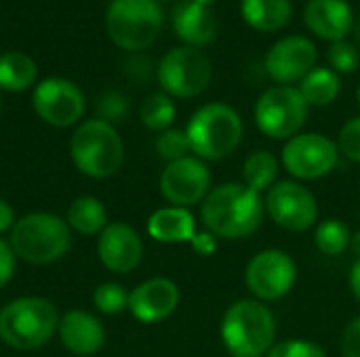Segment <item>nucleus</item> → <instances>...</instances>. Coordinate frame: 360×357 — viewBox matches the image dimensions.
Segmentation results:
<instances>
[{"label":"nucleus","instance_id":"nucleus-33","mask_svg":"<svg viewBox=\"0 0 360 357\" xmlns=\"http://www.w3.org/2000/svg\"><path fill=\"white\" fill-rule=\"evenodd\" d=\"M338 147L340 154H344L348 160L360 162V116L350 118L338 135Z\"/></svg>","mask_w":360,"mask_h":357},{"label":"nucleus","instance_id":"nucleus-3","mask_svg":"<svg viewBox=\"0 0 360 357\" xmlns=\"http://www.w3.org/2000/svg\"><path fill=\"white\" fill-rule=\"evenodd\" d=\"M190 149L200 160H224L243 141V120L232 105L207 103L194 112L186 126Z\"/></svg>","mask_w":360,"mask_h":357},{"label":"nucleus","instance_id":"nucleus-7","mask_svg":"<svg viewBox=\"0 0 360 357\" xmlns=\"http://www.w3.org/2000/svg\"><path fill=\"white\" fill-rule=\"evenodd\" d=\"M108 34L112 42L129 53L154 44L162 27V8L156 0H114L108 8Z\"/></svg>","mask_w":360,"mask_h":357},{"label":"nucleus","instance_id":"nucleus-12","mask_svg":"<svg viewBox=\"0 0 360 357\" xmlns=\"http://www.w3.org/2000/svg\"><path fill=\"white\" fill-rule=\"evenodd\" d=\"M264 208L270 219L287 231H306L319 219V202L300 181L274 183L266 194Z\"/></svg>","mask_w":360,"mask_h":357},{"label":"nucleus","instance_id":"nucleus-36","mask_svg":"<svg viewBox=\"0 0 360 357\" xmlns=\"http://www.w3.org/2000/svg\"><path fill=\"white\" fill-rule=\"evenodd\" d=\"M190 244L200 257H211L217 250V242H215V236L211 231H196V236L192 238Z\"/></svg>","mask_w":360,"mask_h":357},{"label":"nucleus","instance_id":"nucleus-20","mask_svg":"<svg viewBox=\"0 0 360 357\" xmlns=\"http://www.w3.org/2000/svg\"><path fill=\"white\" fill-rule=\"evenodd\" d=\"M59 337L76 356H93L103 345L105 332L99 320L86 311H70L59 320Z\"/></svg>","mask_w":360,"mask_h":357},{"label":"nucleus","instance_id":"nucleus-16","mask_svg":"<svg viewBox=\"0 0 360 357\" xmlns=\"http://www.w3.org/2000/svg\"><path fill=\"white\" fill-rule=\"evenodd\" d=\"M97 252L101 263L114 274L133 271L143 257V244L137 231L127 223H110L101 229Z\"/></svg>","mask_w":360,"mask_h":357},{"label":"nucleus","instance_id":"nucleus-31","mask_svg":"<svg viewBox=\"0 0 360 357\" xmlns=\"http://www.w3.org/2000/svg\"><path fill=\"white\" fill-rule=\"evenodd\" d=\"M93 303H95V307L101 314L112 316V314H120L124 307H129V295H127V290L120 284L108 282V284H101L95 290Z\"/></svg>","mask_w":360,"mask_h":357},{"label":"nucleus","instance_id":"nucleus-23","mask_svg":"<svg viewBox=\"0 0 360 357\" xmlns=\"http://www.w3.org/2000/svg\"><path fill=\"white\" fill-rule=\"evenodd\" d=\"M342 90V80L340 74H335L331 67H314L302 82H300V93L306 99L308 105L314 107H325L331 105Z\"/></svg>","mask_w":360,"mask_h":357},{"label":"nucleus","instance_id":"nucleus-1","mask_svg":"<svg viewBox=\"0 0 360 357\" xmlns=\"http://www.w3.org/2000/svg\"><path fill=\"white\" fill-rule=\"evenodd\" d=\"M264 200L245 183H221L202 200L200 217L215 238L240 240L255 234L264 219Z\"/></svg>","mask_w":360,"mask_h":357},{"label":"nucleus","instance_id":"nucleus-35","mask_svg":"<svg viewBox=\"0 0 360 357\" xmlns=\"http://www.w3.org/2000/svg\"><path fill=\"white\" fill-rule=\"evenodd\" d=\"M15 271V250L0 238V288L13 278Z\"/></svg>","mask_w":360,"mask_h":357},{"label":"nucleus","instance_id":"nucleus-42","mask_svg":"<svg viewBox=\"0 0 360 357\" xmlns=\"http://www.w3.org/2000/svg\"><path fill=\"white\" fill-rule=\"evenodd\" d=\"M356 101H359V105H360V84H359V90H356Z\"/></svg>","mask_w":360,"mask_h":357},{"label":"nucleus","instance_id":"nucleus-14","mask_svg":"<svg viewBox=\"0 0 360 357\" xmlns=\"http://www.w3.org/2000/svg\"><path fill=\"white\" fill-rule=\"evenodd\" d=\"M316 46L306 36H287L270 46L264 59L266 74L278 82L291 86L293 82H302L316 63Z\"/></svg>","mask_w":360,"mask_h":357},{"label":"nucleus","instance_id":"nucleus-19","mask_svg":"<svg viewBox=\"0 0 360 357\" xmlns=\"http://www.w3.org/2000/svg\"><path fill=\"white\" fill-rule=\"evenodd\" d=\"M173 32L186 46H207L217 36V19L209 6H202L194 0H184L173 8L171 15Z\"/></svg>","mask_w":360,"mask_h":357},{"label":"nucleus","instance_id":"nucleus-38","mask_svg":"<svg viewBox=\"0 0 360 357\" xmlns=\"http://www.w3.org/2000/svg\"><path fill=\"white\" fill-rule=\"evenodd\" d=\"M350 288H352V295L356 297V301L360 303V259L354 261V265L350 269Z\"/></svg>","mask_w":360,"mask_h":357},{"label":"nucleus","instance_id":"nucleus-2","mask_svg":"<svg viewBox=\"0 0 360 357\" xmlns=\"http://www.w3.org/2000/svg\"><path fill=\"white\" fill-rule=\"evenodd\" d=\"M219 335L230 356L264 357L276 343V320L262 301L238 299L226 309Z\"/></svg>","mask_w":360,"mask_h":357},{"label":"nucleus","instance_id":"nucleus-30","mask_svg":"<svg viewBox=\"0 0 360 357\" xmlns=\"http://www.w3.org/2000/svg\"><path fill=\"white\" fill-rule=\"evenodd\" d=\"M156 151L167 162H175V160L186 158L188 151H192L186 130H179V128H167V130H162L160 137H158V141H156Z\"/></svg>","mask_w":360,"mask_h":357},{"label":"nucleus","instance_id":"nucleus-40","mask_svg":"<svg viewBox=\"0 0 360 357\" xmlns=\"http://www.w3.org/2000/svg\"><path fill=\"white\" fill-rule=\"evenodd\" d=\"M352 36H354V44L360 48V15L354 19V27H352Z\"/></svg>","mask_w":360,"mask_h":357},{"label":"nucleus","instance_id":"nucleus-28","mask_svg":"<svg viewBox=\"0 0 360 357\" xmlns=\"http://www.w3.org/2000/svg\"><path fill=\"white\" fill-rule=\"evenodd\" d=\"M350 229L340 219H325L319 223L314 231V244L316 248L327 257H340L350 248Z\"/></svg>","mask_w":360,"mask_h":357},{"label":"nucleus","instance_id":"nucleus-18","mask_svg":"<svg viewBox=\"0 0 360 357\" xmlns=\"http://www.w3.org/2000/svg\"><path fill=\"white\" fill-rule=\"evenodd\" d=\"M354 13L346 0H308L304 6L306 27L321 40L340 42L354 27Z\"/></svg>","mask_w":360,"mask_h":357},{"label":"nucleus","instance_id":"nucleus-43","mask_svg":"<svg viewBox=\"0 0 360 357\" xmlns=\"http://www.w3.org/2000/svg\"><path fill=\"white\" fill-rule=\"evenodd\" d=\"M156 2H158V0H156ZM165 2H171V0H165Z\"/></svg>","mask_w":360,"mask_h":357},{"label":"nucleus","instance_id":"nucleus-10","mask_svg":"<svg viewBox=\"0 0 360 357\" xmlns=\"http://www.w3.org/2000/svg\"><path fill=\"white\" fill-rule=\"evenodd\" d=\"M340 160L335 141L321 133H300L291 137L281 154L285 170L300 181H314L327 177Z\"/></svg>","mask_w":360,"mask_h":357},{"label":"nucleus","instance_id":"nucleus-34","mask_svg":"<svg viewBox=\"0 0 360 357\" xmlns=\"http://www.w3.org/2000/svg\"><path fill=\"white\" fill-rule=\"evenodd\" d=\"M340 347L342 357H360V316L346 326Z\"/></svg>","mask_w":360,"mask_h":357},{"label":"nucleus","instance_id":"nucleus-25","mask_svg":"<svg viewBox=\"0 0 360 357\" xmlns=\"http://www.w3.org/2000/svg\"><path fill=\"white\" fill-rule=\"evenodd\" d=\"M36 80V63L19 50L0 55V88L11 93L27 90Z\"/></svg>","mask_w":360,"mask_h":357},{"label":"nucleus","instance_id":"nucleus-6","mask_svg":"<svg viewBox=\"0 0 360 357\" xmlns=\"http://www.w3.org/2000/svg\"><path fill=\"white\" fill-rule=\"evenodd\" d=\"M11 248L27 263H53L70 248V229L57 215H25L11 229Z\"/></svg>","mask_w":360,"mask_h":357},{"label":"nucleus","instance_id":"nucleus-13","mask_svg":"<svg viewBox=\"0 0 360 357\" xmlns=\"http://www.w3.org/2000/svg\"><path fill=\"white\" fill-rule=\"evenodd\" d=\"M211 173L207 164L196 156L169 162L160 175V194L173 206H194L209 196Z\"/></svg>","mask_w":360,"mask_h":357},{"label":"nucleus","instance_id":"nucleus-21","mask_svg":"<svg viewBox=\"0 0 360 357\" xmlns=\"http://www.w3.org/2000/svg\"><path fill=\"white\" fill-rule=\"evenodd\" d=\"M148 234L156 242H165V244L192 242V238L196 236V221L188 208L181 206L160 208L150 217Z\"/></svg>","mask_w":360,"mask_h":357},{"label":"nucleus","instance_id":"nucleus-11","mask_svg":"<svg viewBox=\"0 0 360 357\" xmlns=\"http://www.w3.org/2000/svg\"><path fill=\"white\" fill-rule=\"evenodd\" d=\"M297 280L295 261L278 248H268L257 252L245 269V284L249 292L262 301H278L291 292Z\"/></svg>","mask_w":360,"mask_h":357},{"label":"nucleus","instance_id":"nucleus-4","mask_svg":"<svg viewBox=\"0 0 360 357\" xmlns=\"http://www.w3.org/2000/svg\"><path fill=\"white\" fill-rule=\"evenodd\" d=\"M59 326L55 307L38 297H23L0 309V339L15 349L42 347Z\"/></svg>","mask_w":360,"mask_h":357},{"label":"nucleus","instance_id":"nucleus-41","mask_svg":"<svg viewBox=\"0 0 360 357\" xmlns=\"http://www.w3.org/2000/svg\"><path fill=\"white\" fill-rule=\"evenodd\" d=\"M194 2H198V4H202V6H211L215 0H194Z\"/></svg>","mask_w":360,"mask_h":357},{"label":"nucleus","instance_id":"nucleus-24","mask_svg":"<svg viewBox=\"0 0 360 357\" xmlns=\"http://www.w3.org/2000/svg\"><path fill=\"white\" fill-rule=\"evenodd\" d=\"M278 170H281V162L272 151L268 149L251 151L243 164V183L257 194L268 191L276 183Z\"/></svg>","mask_w":360,"mask_h":357},{"label":"nucleus","instance_id":"nucleus-17","mask_svg":"<svg viewBox=\"0 0 360 357\" xmlns=\"http://www.w3.org/2000/svg\"><path fill=\"white\" fill-rule=\"evenodd\" d=\"M179 305V288L167 278H152L129 295V309L141 324L167 320Z\"/></svg>","mask_w":360,"mask_h":357},{"label":"nucleus","instance_id":"nucleus-39","mask_svg":"<svg viewBox=\"0 0 360 357\" xmlns=\"http://www.w3.org/2000/svg\"><path fill=\"white\" fill-rule=\"evenodd\" d=\"M350 250L360 259V231L352 234V238H350Z\"/></svg>","mask_w":360,"mask_h":357},{"label":"nucleus","instance_id":"nucleus-22","mask_svg":"<svg viewBox=\"0 0 360 357\" xmlns=\"http://www.w3.org/2000/svg\"><path fill=\"white\" fill-rule=\"evenodd\" d=\"M240 15L249 27L272 34L289 23L293 4L291 0H240Z\"/></svg>","mask_w":360,"mask_h":357},{"label":"nucleus","instance_id":"nucleus-37","mask_svg":"<svg viewBox=\"0 0 360 357\" xmlns=\"http://www.w3.org/2000/svg\"><path fill=\"white\" fill-rule=\"evenodd\" d=\"M15 225V217H13V208L0 200V234H4L6 229H11Z\"/></svg>","mask_w":360,"mask_h":357},{"label":"nucleus","instance_id":"nucleus-26","mask_svg":"<svg viewBox=\"0 0 360 357\" xmlns=\"http://www.w3.org/2000/svg\"><path fill=\"white\" fill-rule=\"evenodd\" d=\"M105 208L103 204L97 200V198H76L68 210V223L80 231V234H86V236H93L97 234L99 229L105 227Z\"/></svg>","mask_w":360,"mask_h":357},{"label":"nucleus","instance_id":"nucleus-8","mask_svg":"<svg viewBox=\"0 0 360 357\" xmlns=\"http://www.w3.org/2000/svg\"><path fill=\"white\" fill-rule=\"evenodd\" d=\"M308 103L302 97L300 88L278 84L268 88L257 101L253 109V118L257 128L276 141L291 139L300 135V128L304 126L308 118Z\"/></svg>","mask_w":360,"mask_h":357},{"label":"nucleus","instance_id":"nucleus-27","mask_svg":"<svg viewBox=\"0 0 360 357\" xmlns=\"http://www.w3.org/2000/svg\"><path fill=\"white\" fill-rule=\"evenodd\" d=\"M175 116H177L175 103L167 93H154V95L146 97L139 107V118H141L143 126L150 130L162 133V130L171 128Z\"/></svg>","mask_w":360,"mask_h":357},{"label":"nucleus","instance_id":"nucleus-15","mask_svg":"<svg viewBox=\"0 0 360 357\" xmlns=\"http://www.w3.org/2000/svg\"><path fill=\"white\" fill-rule=\"evenodd\" d=\"M32 105L44 122L53 126H72L84 112V97L74 82L46 78L34 88Z\"/></svg>","mask_w":360,"mask_h":357},{"label":"nucleus","instance_id":"nucleus-29","mask_svg":"<svg viewBox=\"0 0 360 357\" xmlns=\"http://www.w3.org/2000/svg\"><path fill=\"white\" fill-rule=\"evenodd\" d=\"M327 59L335 74H352L360 65L359 46L348 40L333 42L327 50Z\"/></svg>","mask_w":360,"mask_h":357},{"label":"nucleus","instance_id":"nucleus-9","mask_svg":"<svg viewBox=\"0 0 360 357\" xmlns=\"http://www.w3.org/2000/svg\"><path fill=\"white\" fill-rule=\"evenodd\" d=\"M211 59L194 46L171 48L158 65V82L169 97H198L211 84Z\"/></svg>","mask_w":360,"mask_h":357},{"label":"nucleus","instance_id":"nucleus-32","mask_svg":"<svg viewBox=\"0 0 360 357\" xmlns=\"http://www.w3.org/2000/svg\"><path fill=\"white\" fill-rule=\"evenodd\" d=\"M266 357H327L323 347L306 339H285L276 341Z\"/></svg>","mask_w":360,"mask_h":357},{"label":"nucleus","instance_id":"nucleus-5","mask_svg":"<svg viewBox=\"0 0 360 357\" xmlns=\"http://www.w3.org/2000/svg\"><path fill=\"white\" fill-rule=\"evenodd\" d=\"M70 151L78 170L95 179L112 177L124 160L120 135L105 120H89L78 126Z\"/></svg>","mask_w":360,"mask_h":357}]
</instances>
